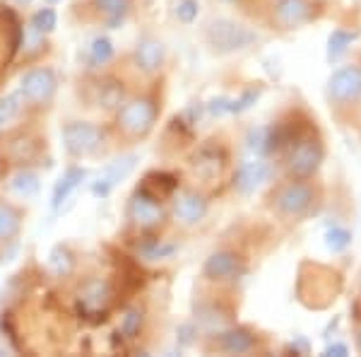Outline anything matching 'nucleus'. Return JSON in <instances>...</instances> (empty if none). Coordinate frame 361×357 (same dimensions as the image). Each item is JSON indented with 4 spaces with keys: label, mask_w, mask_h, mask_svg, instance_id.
Returning a JSON list of instances; mask_svg holds the SVG:
<instances>
[{
    "label": "nucleus",
    "mask_w": 361,
    "mask_h": 357,
    "mask_svg": "<svg viewBox=\"0 0 361 357\" xmlns=\"http://www.w3.org/2000/svg\"><path fill=\"white\" fill-rule=\"evenodd\" d=\"M161 114V104L154 95H133L128 97L114 114V133L128 145L149 138Z\"/></svg>",
    "instance_id": "1"
},
{
    "label": "nucleus",
    "mask_w": 361,
    "mask_h": 357,
    "mask_svg": "<svg viewBox=\"0 0 361 357\" xmlns=\"http://www.w3.org/2000/svg\"><path fill=\"white\" fill-rule=\"evenodd\" d=\"M320 193L308 179H289L270 193V208L284 220H301L318 206Z\"/></svg>",
    "instance_id": "2"
},
{
    "label": "nucleus",
    "mask_w": 361,
    "mask_h": 357,
    "mask_svg": "<svg viewBox=\"0 0 361 357\" xmlns=\"http://www.w3.org/2000/svg\"><path fill=\"white\" fill-rule=\"evenodd\" d=\"M169 220V208L161 198L149 193L145 186H137L126 201V222L137 237L142 234H159Z\"/></svg>",
    "instance_id": "3"
},
{
    "label": "nucleus",
    "mask_w": 361,
    "mask_h": 357,
    "mask_svg": "<svg viewBox=\"0 0 361 357\" xmlns=\"http://www.w3.org/2000/svg\"><path fill=\"white\" fill-rule=\"evenodd\" d=\"M61 136L70 160L99 157L109 148V128L102 124H92V121H68L61 128Z\"/></svg>",
    "instance_id": "4"
},
{
    "label": "nucleus",
    "mask_w": 361,
    "mask_h": 357,
    "mask_svg": "<svg viewBox=\"0 0 361 357\" xmlns=\"http://www.w3.org/2000/svg\"><path fill=\"white\" fill-rule=\"evenodd\" d=\"M284 169L294 179H311L325 160V148L318 136H313L311 128H304L299 136H294L284 145Z\"/></svg>",
    "instance_id": "5"
},
{
    "label": "nucleus",
    "mask_w": 361,
    "mask_h": 357,
    "mask_svg": "<svg viewBox=\"0 0 361 357\" xmlns=\"http://www.w3.org/2000/svg\"><path fill=\"white\" fill-rule=\"evenodd\" d=\"M20 95L29 111H46L56 102L58 75L51 66H34L20 78Z\"/></svg>",
    "instance_id": "6"
},
{
    "label": "nucleus",
    "mask_w": 361,
    "mask_h": 357,
    "mask_svg": "<svg viewBox=\"0 0 361 357\" xmlns=\"http://www.w3.org/2000/svg\"><path fill=\"white\" fill-rule=\"evenodd\" d=\"M205 42L214 54H234V51L253 46L258 42V34L241 22H234L229 17H217L205 27Z\"/></svg>",
    "instance_id": "7"
},
{
    "label": "nucleus",
    "mask_w": 361,
    "mask_h": 357,
    "mask_svg": "<svg viewBox=\"0 0 361 357\" xmlns=\"http://www.w3.org/2000/svg\"><path fill=\"white\" fill-rule=\"evenodd\" d=\"M209 201L200 189L193 186H178L171 193V208H169V218L176 222L183 230H193L207 218Z\"/></svg>",
    "instance_id": "8"
},
{
    "label": "nucleus",
    "mask_w": 361,
    "mask_h": 357,
    "mask_svg": "<svg viewBox=\"0 0 361 357\" xmlns=\"http://www.w3.org/2000/svg\"><path fill=\"white\" fill-rule=\"evenodd\" d=\"M226 162H229V155H226V150L222 145H219L217 140H207V143H202L200 148L193 152V157H190V169H193V174L200 181L212 184V181L222 179Z\"/></svg>",
    "instance_id": "9"
},
{
    "label": "nucleus",
    "mask_w": 361,
    "mask_h": 357,
    "mask_svg": "<svg viewBox=\"0 0 361 357\" xmlns=\"http://www.w3.org/2000/svg\"><path fill=\"white\" fill-rule=\"evenodd\" d=\"M328 99L337 107H347L361 99V66H342L328 80Z\"/></svg>",
    "instance_id": "10"
},
{
    "label": "nucleus",
    "mask_w": 361,
    "mask_h": 357,
    "mask_svg": "<svg viewBox=\"0 0 361 357\" xmlns=\"http://www.w3.org/2000/svg\"><path fill=\"white\" fill-rule=\"evenodd\" d=\"M46 143V140H44ZM42 138L34 136L32 131L27 128H20V131H13L8 136L3 145V155L8 160H13L15 167H32L34 160L42 155V148H44Z\"/></svg>",
    "instance_id": "11"
},
{
    "label": "nucleus",
    "mask_w": 361,
    "mask_h": 357,
    "mask_svg": "<svg viewBox=\"0 0 361 357\" xmlns=\"http://www.w3.org/2000/svg\"><path fill=\"white\" fill-rule=\"evenodd\" d=\"M246 273V263L236 251L222 249L209 254V259L202 266V278L209 283H226V280H236L238 275Z\"/></svg>",
    "instance_id": "12"
},
{
    "label": "nucleus",
    "mask_w": 361,
    "mask_h": 357,
    "mask_svg": "<svg viewBox=\"0 0 361 357\" xmlns=\"http://www.w3.org/2000/svg\"><path fill=\"white\" fill-rule=\"evenodd\" d=\"M130 61L137 73L157 75V73H161V68H164V63H166V46L157 37H142L135 44V49H133Z\"/></svg>",
    "instance_id": "13"
},
{
    "label": "nucleus",
    "mask_w": 361,
    "mask_h": 357,
    "mask_svg": "<svg viewBox=\"0 0 361 357\" xmlns=\"http://www.w3.org/2000/svg\"><path fill=\"white\" fill-rule=\"evenodd\" d=\"M272 174H275V167H272V162H267L265 157H255V160L241 162L234 174V189L241 193V196H250V193L258 191L265 181H270Z\"/></svg>",
    "instance_id": "14"
},
{
    "label": "nucleus",
    "mask_w": 361,
    "mask_h": 357,
    "mask_svg": "<svg viewBox=\"0 0 361 357\" xmlns=\"http://www.w3.org/2000/svg\"><path fill=\"white\" fill-rule=\"evenodd\" d=\"M313 20V0H275L272 5V25L289 32Z\"/></svg>",
    "instance_id": "15"
},
{
    "label": "nucleus",
    "mask_w": 361,
    "mask_h": 357,
    "mask_svg": "<svg viewBox=\"0 0 361 357\" xmlns=\"http://www.w3.org/2000/svg\"><path fill=\"white\" fill-rule=\"evenodd\" d=\"M128 99L123 83L114 75H99L94 78V85H92V104L99 111H106V114H116V109L121 107Z\"/></svg>",
    "instance_id": "16"
},
{
    "label": "nucleus",
    "mask_w": 361,
    "mask_h": 357,
    "mask_svg": "<svg viewBox=\"0 0 361 357\" xmlns=\"http://www.w3.org/2000/svg\"><path fill=\"white\" fill-rule=\"evenodd\" d=\"M135 162H137L135 155H126V157H118V160L109 162V165L102 169L99 179L92 184V196L106 198L109 193L121 184V181L130 177V172L135 169Z\"/></svg>",
    "instance_id": "17"
},
{
    "label": "nucleus",
    "mask_w": 361,
    "mask_h": 357,
    "mask_svg": "<svg viewBox=\"0 0 361 357\" xmlns=\"http://www.w3.org/2000/svg\"><path fill=\"white\" fill-rule=\"evenodd\" d=\"M25 208L10 198L0 196V249L13 244L25 227Z\"/></svg>",
    "instance_id": "18"
},
{
    "label": "nucleus",
    "mask_w": 361,
    "mask_h": 357,
    "mask_svg": "<svg viewBox=\"0 0 361 357\" xmlns=\"http://www.w3.org/2000/svg\"><path fill=\"white\" fill-rule=\"evenodd\" d=\"M217 348L226 355H246L258 348V338L246 326H236V329H226L217 333Z\"/></svg>",
    "instance_id": "19"
},
{
    "label": "nucleus",
    "mask_w": 361,
    "mask_h": 357,
    "mask_svg": "<svg viewBox=\"0 0 361 357\" xmlns=\"http://www.w3.org/2000/svg\"><path fill=\"white\" fill-rule=\"evenodd\" d=\"M90 10L102 25L118 29L133 10V0H90Z\"/></svg>",
    "instance_id": "20"
},
{
    "label": "nucleus",
    "mask_w": 361,
    "mask_h": 357,
    "mask_svg": "<svg viewBox=\"0 0 361 357\" xmlns=\"http://www.w3.org/2000/svg\"><path fill=\"white\" fill-rule=\"evenodd\" d=\"M85 179H87V169L85 167H78V165L68 167L66 172H63V177L58 179L56 186H54V193H51V208L61 210L68 203V198L73 196L80 186H82Z\"/></svg>",
    "instance_id": "21"
},
{
    "label": "nucleus",
    "mask_w": 361,
    "mask_h": 357,
    "mask_svg": "<svg viewBox=\"0 0 361 357\" xmlns=\"http://www.w3.org/2000/svg\"><path fill=\"white\" fill-rule=\"evenodd\" d=\"M39 186H42L39 172L32 167H17L8 177V191L13 193L15 198H20V201H29V198L37 196Z\"/></svg>",
    "instance_id": "22"
},
{
    "label": "nucleus",
    "mask_w": 361,
    "mask_h": 357,
    "mask_svg": "<svg viewBox=\"0 0 361 357\" xmlns=\"http://www.w3.org/2000/svg\"><path fill=\"white\" fill-rule=\"evenodd\" d=\"M78 300L85 309H90V312H99V309H104L109 302H111V288H109L106 280L92 278L80 288Z\"/></svg>",
    "instance_id": "23"
},
{
    "label": "nucleus",
    "mask_w": 361,
    "mask_h": 357,
    "mask_svg": "<svg viewBox=\"0 0 361 357\" xmlns=\"http://www.w3.org/2000/svg\"><path fill=\"white\" fill-rule=\"evenodd\" d=\"M178 251V244H169L159 234H142L137 244V256L145 261H164Z\"/></svg>",
    "instance_id": "24"
},
{
    "label": "nucleus",
    "mask_w": 361,
    "mask_h": 357,
    "mask_svg": "<svg viewBox=\"0 0 361 357\" xmlns=\"http://www.w3.org/2000/svg\"><path fill=\"white\" fill-rule=\"evenodd\" d=\"M116 49L114 42L109 37H97L94 42L90 44V51H87V61H90L92 68H104L114 61Z\"/></svg>",
    "instance_id": "25"
},
{
    "label": "nucleus",
    "mask_w": 361,
    "mask_h": 357,
    "mask_svg": "<svg viewBox=\"0 0 361 357\" xmlns=\"http://www.w3.org/2000/svg\"><path fill=\"white\" fill-rule=\"evenodd\" d=\"M142 326H145V312L142 307H130L126 309L123 316H121V336L126 338V341H137L140 333H142Z\"/></svg>",
    "instance_id": "26"
},
{
    "label": "nucleus",
    "mask_w": 361,
    "mask_h": 357,
    "mask_svg": "<svg viewBox=\"0 0 361 357\" xmlns=\"http://www.w3.org/2000/svg\"><path fill=\"white\" fill-rule=\"evenodd\" d=\"M359 39V32H347V29H335L328 39V61L335 63L347 54V49L352 46V42Z\"/></svg>",
    "instance_id": "27"
},
{
    "label": "nucleus",
    "mask_w": 361,
    "mask_h": 357,
    "mask_svg": "<svg viewBox=\"0 0 361 357\" xmlns=\"http://www.w3.org/2000/svg\"><path fill=\"white\" fill-rule=\"evenodd\" d=\"M49 263H51V268L56 271L58 278H66V275L73 273V268H75V254L68 247L58 244V247L51 251Z\"/></svg>",
    "instance_id": "28"
},
{
    "label": "nucleus",
    "mask_w": 361,
    "mask_h": 357,
    "mask_svg": "<svg viewBox=\"0 0 361 357\" xmlns=\"http://www.w3.org/2000/svg\"><path fill=\"white\" fill-rule=\"evenodd\" d=\"M22 107H25V102H22L20 92H13V95L0 99V131H3V128L8 126L17 114H20Z\"/></svg>",
    "instance_id": "29"
},
{
    "label": "nucleus",
    "mask_w": 361,
    "mask_h": 357,
    "mask_svg": "<svg viewBox=\"0 0 361 357\" xmlns=\"http://www.w3.org/2000/svg\"><path fill=\"white\" fill-rule=\"evenodd\" d=\"M29 25H32L37 32H42V34H51L54 29L58 27V15H56V10L51 8H39L37 13L32 15V20H29Z\"/></svg>",
    "instance_id": "30"
},
{
    "label": "nucleus",
    "mask_w": 361,
    "mask_h": 357,
    "mask_svg": "<svg viewBox=\"0 0 361 357\" xmlns=\"http://www.w3.org/2000/svg\"><path fill=\"white\" fill-rule=\"evenodd\" d=\"M260 92H263L260 87H248V90L241 92V97L229 99V114H243V111H248L260 99Z\"/></svg>",
    "instance_id": "31"
},
{
    "label": "nucleus",
    "mask_w": 361,
    "mask_h": 357,
    "mask_svg": "<svg viewBox=\"0 0 361 357\" xmlns=\"http://www.w3.org/2000/svg\"><path fill=\"white\" fill-rule=\"evenodd\" d=\"M325 244H328V249L333 254H340V251L349 249V244H352V232L345 230V227H333L325 234Z\"/></svg>",
    "instance_id": "32"
},
{
    "label": "nucleus",
    "mask_w": 361,
    "mask_h": 357,
    "mask_svg": "<svg viewBox=\"0 0 361 357\" xmlns=\"http://www.w3.org/2000/svg\"><path fill=\"white\" fill-rule=\"evenodd\" d=\"M44 49H46V34L37 32L32 25H27V32H25V54H27V58L44 54Z\"/></svg>",
    "instance_id": "33"
},
{
    "label": "nucleus",
    "mask_w": 361,
    "mask_h": 357,
    "mask_svg": "<svg viewBox=\"0 0 361 357\" xmlns=\"http://www.w3.org/2000/svg\"><path fill=\"white\" fill-rule=\"evenodd\" d=\"M197 13H200V5H197V0H178L176 17L183 22V25H193Z\"/></svg>",
    "instance_id": "34"
},
{
    "label": "nucleus",
    "mask_w": 361,
    "mask_h": 357,
    "mask_svg": "<svg viewBox=\"0 0 361 357\" xmlns=\"http://www.w3.org/2000/svg\"><path fill=\"white\" fill-rule=\"evenodd\" d=\"M323 355H328V357H347L349 348H347L345 343H333V345H328V348H325Z\"/></svg>",
    "instance_id": "35"
},
{
    "label": "nucleus",
    "mask_w": 361,
    "mask_h": 357,
    "mask_svg": "<svg viewBox=\"0 0 361 357\" xmlns=\"http://www.w3.org/2000/svg\"><path fill=\"white\" fill-rule=\"evenodd\" d=\"M209 111H212L214 116H219V114H224V111H229V99H224V97L214 99V102L209 104Z\"/></svg>",
    "instance_id": "36"
},
{
    "label": "nucleus",
    "mask_w": 361,
    "mask_h": 357,
    "mask_svg": "<svg viewBox=\"0 0 361 357\" xmlns=\"http://www.w3.org/2000/svg\"><path fill=\"white\" fill-rule=\"evenodd\" d=\"M178 333H180L178 341L183 343V345H188V343H193V336H190V333H195V326L193 324H185V326H180Z\"/></svg>",
    "instance_id": "37"
},
{
    "label": "nucleus",
    "mask_w": 361,
    "mask_h": 357,
    "mask_svg": "<svg viewBox=\"0 0 361 357\" xmlns=\"http://www.w3.org/2000/svg\"><path fill=\"white\" fill-rule=\"evenodd\" d=\"M15 3H17V5H29L32 0H15Z\"/></svg>",
    "instance_id": "38"
},
{
    "label": "nucleus",
    "mask_w": 361,
    "mask_h": 357,
    "mask_svg": "<svg viewBox=\"0 0 361 357\" xmlns=\"http://www.w3.org/2000/svg\"><path fill=\"white\" fill-rule=\"evenodd\" d=\"M357 350H359V353H361V333H359V336H357Z\"/></svg>",
    "instance_id": "39"
},
{
    "label": "nucleus",
    "mask_w": 361,
    "mask_h": 357,
    "mask_svg": "<svg viewBox=\"0 0 361 357\" xmlns=\"http://www.w3.org/2000/svg\"><path fill=\"white\" fill-rule=\"evenodd\" d=\"M46 3H49V5H56V3H61V0H46Z\"/></svg>",
    "instance_id": "40"
}]
</instances>
